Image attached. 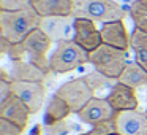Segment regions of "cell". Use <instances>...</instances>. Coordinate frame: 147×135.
I'll list each match as a JSON object with an SVG mask.
<instances>
[{"label": "cell", "mask_w": 147, "mask_h": 135, "mask_svg": "<svg viewBox=\"0 0 147 135\" xmlns=\"http://www.w3.org/2000/svg\"><path fill=\"white\" fill-rule=\"evenodd\" d=\"M117 81L125 84V86H128V87H133V89L144 87V86H147V72L136 61L128 62Z\"/></svg>", "instance_id": "e0dca14e"}, {"label": "cell", "mask_w": 147, "mask_h": 135, "mask_svg": "<svg viewBox=\"0 0 147 135\" xmlns=\"http://www.w3.org/2000/svg\"><path fill=\"white\" fill-rule=\"evenodd\" d=\"M71 108L68 106V103L65 102L63 99L54 95L51 97V100L48 102V106H46V113H45V124L48 125H54L60 121H65L68 116L71 115Z\"/></svg>", "instance_id": "ac0fdd59"}, {"label": "cell", "mask_w": 147, "mask_h": 135, "mask_svg": "<svg viewBox=\"0 0 147 135\" xmlns=\"http://www.w3.org/2000/svg\"><path fill=\"white\" fill-rule=\"evenodd\" d=\"M117 115L114 108L111 106V103L106 99H100V97H93L87 102V105L78 113V118L84 122V124H96V122L111 119Z\"/></svg>", "instance_id": "30bf717a"}, {"label": "cell", "mask_w": 147, "mask_h": 135, "mask_svg": "<svg viewBox=\"0 0 147 135\" xmlns=\"http://www.w3.org/2000/svg\"><path fill=\"white\" fill-rule=\"evenodd\" d=\"M134 61L147 72V49H139V51H134Z\"/></svg>", "instance_id": "4316f807"}, {"label": "cell", "mask_w": 147, "mask_h": 135, "mask_svg": "<svg viewBox=\"0 0 147 135\" xmlns=\"http://www.w3.org/2000/svg\"><path fill=\"white\" fill-rule=\"evenodd\" d=\"M74 127H76V125L68 122L67 119H65V121H60L54 125H49L48 132H49V135H67L68 132H71Z\"/></svg>", "instance_id": "cb8c5ba5"}, {"label": "cell", "mask_w": 147, "mask_h": 135, "mask_svg": "<svg viewBox=\"0 0 147 135\" xmlns=\"http://www.w3.org/2000/svg\"><path fill=\"white\" fill-rule=\"evenodd\" d=\"M89 64L96 72L103 73L105 76L112 78V80H119L125 65L128 64V52L103 43L95 51L90 52Z\"/></svg>", "instance_id": "277c9868"}, {"label": "cell", "mask_w": 147, "mask_h": 135, "mask_svg": "<svg viewBox=\"0 0 147 135\" xmlns=\"http://www.w3.org/2000/svg\"><path fill=\"white\" fill-rule=\"evenodd\" d=\"M74 21L76 18L71 16H49L41 18L40 29L51 38L52 43H60L63 40L74 38Z\"/></svg>", "instance_id": "ba28073f"}, {"label": "cell", "mask_w": 147, "mask_h": 135, "mask_svg": "<svg viewBox=\"0 0 147 135\" xmlns=\"http://www.w3.org/2000/svg\"><path fill=\"white\" fill-rule=\"evenodd\" d=\"M130 48L133 51H139V49H147V32L134 27V30L130 35Z\"/></svg>", "instance_id": "7402d4cb"}, {"label": "cell", "mask_w": 147, "mask_h": 135, "mask_svg": "<svg viewBox=\"0 0 147 135\" xmlns=\"http://www.w3.org/2000/svg\"><path fill=\"white\" fill-rule=\"evenodd\" d=\"M79 135H90L89 132H84V134H79Z\"/></svg>", "instance_id": "f1b7e54d"}, {"label": "cell", "mask_w": 147, "mask_h": 135, "mask_svg": "<svg viewBox=\"0 0 147 135\" xmlns=\"http://www.w3.org/2000/svg\"><path fill=\"white\" fill-rule=\"evenodd\" d=\"M13 95V91H11V81L8 80H0V103L5 102L8 97Z\"/></svg>", "instance_id": "484cf974"}, {"label": "cell", "mask_w": 147, "mask_h": 135, "mask_svg": "<svg viewBox=\"0 0 147 135\" xmlns=\"http://www.w3.org/2000/svg\"><path fill=\"white\" fill-rule=\"evenodd\" d=\"M117 132L120 135H147V116L139 110L117 113Z\"/></svg>", "instance_id": "4fadbf2b"}, {"label": "cell", "mask_w": 147, "mask_h": 135, "mask_svg": "<svg viewBox=\"0 0 147 135\" xmlns=\"http://www.w3.org/2000/svg\"><path fill=\"white\" fill-rule=\"evenodd\" d=\"M84 80L87 81V84H89L95 92L100 91V89L103 91V89H106V87H112L115 83H117V80H112V78L105 76L103 73H100V72H96V70L90 72V73H86L84 75Z\"/></svg>", "instance_id": "ffe728a7"}, {"label": "cell", "mask_w": 147, "mask_h": 135, "mask_svg": "<svg viewBox=\"0 0 147 135\" xmlns=\"http://www.w3.org/2000/svg\"><path fill=\"white\" fill-rule=\"evenodd\" d=\"M41 130H43L41 125L35 124V125H33V129H32V135H41Z\"/></svg>", "instance_id": "83f0119b"}, {"label": "cell", "mask_w": 147, "mask_h": 135, "mask_svg": "<svg viewBox=\"0 0 147 135\" xmlns=\"http://www.w3.org/2000/svg\"><path fill=\"white\" fill-rule=\"evenodd\" d=\"M40 21L41 16L32 7L21 11H0V37L13 45L21 43L40 26Z\"/></svg>", "instance_id": "6da1fadb"}, {"label": "cell", "mask_w": 147, "mask_h": 135, "mask_svg": "<svg viewBox=\"0 0 147 135\" xmlns=\"http://www.w3.org/2000/svg\"><path fill=\"white\" fill-rule=\"evenodd\" d=\"M27 52V61L32 62L33 65L43 70L46 75H51V67H49V57L48 51L51 48V38L43 32L40 27L33 29L29 35L21 42Z\"/></svg>", "instance_id": "5b68a950"}, {"label": "cell", "mask_w": 147, "mask_h": 135, "mask_svg": "<svg viewBox=\"0 0 147 135\" xmlns=\"http://www.w3.org/2000/svg\"><path fill=\"white\" fill-rule=\"evenodd\" d=\"M54 94L57 97H60V99H63L65 102L68 103V106L71 108V111L76 113V115L87 105V102H89L90 99L95 97L93 95L95 91L87 84V81L84 80V76L73 78V80L63 83L62 86L57 87V91H55Z\"/></svg>", "instance_id": "8992f818"}, {"label": "cell", "mask_w": 147, "mask_h": 135, "mask_svg": "<svg viewBox=\"0 0 147 135\" xmlns=\"http://www.w3.org/2000/svg\"><path fill=\"white\" fill-rule=\"evenodd\" d=\"M22 129L8 119L0 118V135H22Z\"/></svg>", "instance_id": "d4e9b609"}, {"label": "cell", "mask_w": 147, "mask_h": 135, "mask_svg": "<svg viewBox=\"0 0 147 135\" xmlns=\"http://www.w3.org/2000/svg\"><path fill=\"white\" fill-rule=\"evenodd\" d=\"M111 135H120V134H119V132H115V134H111Z\"/></svg>", "instance_id": "f546056e"}, {"label": "cell", "mask_w": 147, "mask_h": 135, "mask_svg": "<svg viewBox=\"0 0 147 135\" xmlns=\"http://www.w3.org/2000/svg\"><path fill=\"white\" fill-rule=\"evenodd\" d=\"M30 110L19 97H16L13 94L11 97H8L5 102L0 103V118L8 119L13 124L19 125L22 130L27 129L29 124V118H30Z\"/></svg>", "instance_id": "7c38bea8"}, {"label": "cell", "mask_w": 147, "mask_h": 135, "mask_svg": "<svg viewBox=\"0 0 147 135\" xmlns=\"http://www.w3.org/2000/svg\"><path fill=\"white\" fill-rule=\"evenodd\" d=\"M11 91L16 97H19L27 106L30 113L36 115L41 110L46 99L45 83H33V81H16L11 80Z\"/></svg>", "instance_id": "52a82bcc"}, {"label": "cell", "mask_w": 147, "mask_h": 135, "mask_svg": "<svg viewBox=\"0 0 147 135\" xmlns=\"http://www.w3.org/2000/svg\"><path fill=\"white\" fill-rule=\"evenodd\" d=\"M117 132V115L111 119H106V121L96 122L92 125V129L89 130L90 135H111Z\"/></svg>", "instance_id": "44dd1931"}, {"label": "cell", "mask_w": 147, "mask_h": 135, "mask_svg": "<svg viewBox=\"0 0 147 135\" xmlns=\"http://www.w3.org/2000/svg\"><path fill=\"white\" fill-rule=\"evenodd\" d=\"M106 100L111 103V106L117 113L139 108V99L136 95V89L125 86V84L119 83V81L111 87Z\"/></svg>", "instance_id": "8fae6325"}, {"label": "cell", "mask_w": 147, "mask_h": 135, "mask_svg": "<svg viewBox=\"0 0 147 135\" xmlns=\"http://www.w3.org/2000/svg\"><path fill=\"white\" fill-rule=\"evenodd\" d=\"M74 42L79 46H82L87 52H92L103 45L101 32L96 29L95 22L90 19H84V18H76L74 21Z\"/></svg>", "instance_id": "9c48e42d"}, {"label": "cell", "mask_w": 147, "mask_h": 135, "mask_svg": "<svg viewBox=\"0 0 147 135\" xmlns=\"http://www.w3.org/2000/svg\"><path fill=\"white\" fill-rule=\"evenodd\" d=\"M100 32H101V38H103L105 45L114 46V48L127 51V52H128V49H131L130 48V35L127 32L123 19L101 24Z\"/></svg>", "instance_id": "5bb4252c"}, {"label": "cell", "mask_w": 147, "mask_h": 135, "mask_svg": "<svg viewBox=\"0 0 147 135\" xmlns=\"http://www.w3.org/2000/svg\"><path fill=\"white\" fill-rule=\"evenodd\" d=\"M30 7L41 18L71 16L73 0H29Z\"/></svg>", "instance_id": "9a60e30c"}, {"label": "cell", "mask_w": 147, "mask_h": 135, "mask_svg": "<svg viewBox=\"0 0 147 135\" xmlns=\"http://www.w3.org/2000/svg\"><path fill=\"white\" fill-rule=\"evenodd\" d=\"M49 75H46L43 70H40L36 65H33L32 62H29L27 59L24 61H14L13 68H11V78L16 81H33V83H45L46 78Z\"/></svg>", "instance_id": "2e32d148"}, {"label": "cell", "mask_w": 147, "mask_h": 135, "mask_svg": "<svg viewBox=\"0 0 147 135\" xmlns=\"http://www.w3.org/2000/svg\"><path fill=\"white\" fill-rule=\"evenodd\" d=\"M29 7V0H0V11H21Z\"/></svg>", "instance_id": "603a6c76"}, {"label": "cell", "mask_w": 147, "mask_h": 135, "mask_svg": "<svg viewBox=\"0 0 147 135\" xmlns=\"http://www.w3.org/2000/svg\"><path fill=\"white\" fill-rule=\"evenodd\" d=\"M127 7H122L114 0H73L74 18H84L93 22H112L127 16Z\"/></svg>", "instance_id": "7a4b0ae2"}, {"label": "cell", "mask_w": 147, "mask_h": 135, "mask_svg": "<svg viewBox=\"0 0 147 135\" xmlns=\"http://www.w3.org/2000/svg\"><path fill=\"white\" fill-rule=\"evenodd\" d=\"M144 113H146V116H147V110H146V111H144Z\"/></svg>", "instance_id": "4dcf8cb0"}, {"label": "cell", "mask_w": 147, "mask_h": 135, "mask_svg": "<svg viewBox=\"0 0 147 135\" xmlns=\"http://www.w3.org/2000/svg\"><path fill=\"white\" fill-rule=\"evenodd\" d=\"M128 14L138 29L147 32V0H134L128 7Z\"/></svg>", "instance_id": "d6986e66"}, {"label": "cell", "mask_w": 147, "mask_h": 135, "mask_svg": "<svg viewBox=\"0 0 147 135\" xmlns=\"http://www.w3.org/2000/svg\"><path fill=\"white\" fill-rule=\"evenodd\" d=\"M89 56L82 46H79L74 40H63L57 43L54 52L49 57L51 73L63 75L73 70H79L86 64H89Z\"/></svg>", "instance_id": "3957f363"}]
</instances>
